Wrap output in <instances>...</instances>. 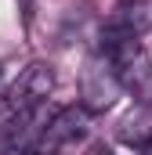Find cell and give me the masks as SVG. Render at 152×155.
<instances>
[{"mask_svg": "<svg viewBox=\"0 0 152 155\" xmlns=\"http://www.w3.org/2000/svg\"><path fill=\"white\" fill-rule=\"evenodd\" d=\"M112 22H119L123 29H130V33H138V36H141V33L152 25V0H134V4L119 7Z\"/></svg>", "mask_w": 152, "mask_h": 155, "instance_id": "6", "label": "cell"}, {"mask_svg": "<svg viewBox=\"0 0 152 155\" xmlns=\"http://www.w3.org/2000/svg\"><path fill=\"white\" fill-rule=\"evenodd\" d=\"M40 108H26L7 116V126H0V152H15V148H33L40 137Z\"/></svg>", "mask_w": 152, "mask_h": 155, "instance_id": "4", "label": "cell"}, {"mask_svg": "<svg viewBox=\"0 0 152 155\" xmlns=\"http://www.w3.org/2000/svg\"><path fill=\"white\" fill-rule=\"evenodd\" d=\"M51 90H54V69L47 61H33V65L22 69V76L4 90L0 112L4 116H15V112H26V108H40Z\"/></svg>", "mask_w": 152, "mask_h": 155, "instance_id": "2", "label": "cell"}, {"mask_svg": "<svg viewBox=\"0 0 152 155\" xmlns=\"http://www.w3.org/2000/svg\"><path fill=\"white\" fill-rule=\"evenodd\" d=\"M102 54L109 58L123 90H130L141 101H152V58L145 43L138 40V33L123 29L119 22H109L102 33Z\"/></svg>", "mask_w": 152, "mask_h": 155, "instance_id": "1", "label": "cell"}, {"mask_svg": "<svg viewBox=\"0 0 152 155\" xmlns=\"http://www.w3.org/2000/svg\"><path fill=\"white\" fill-rule=\"evenodd\" d=\"M91 130V108L87 105H69V108H58L54 116L43 123L36 137V152H54V148H65V144H76L83 141Z\"/></svg>", "mask_w": 152, "mask_h": 155, "instance_id": "3", "label": "cell"}, {"mask_svg": "<svg viewBox=\"0 0 152 155\" xmlns=\"http://www.w3.org/2000/svg\"><path fill=\"white\" fill-rule=\"evenodd\" d=\"M116 90H119V79H116L112 65H109V69H91V72L83 76V105H87L91 112H102V108L112 105Z\"/></svg>", "mask_w": 152, "mask_h": 155, "instance_id": "5", "label": "cell"}]
</instances>
